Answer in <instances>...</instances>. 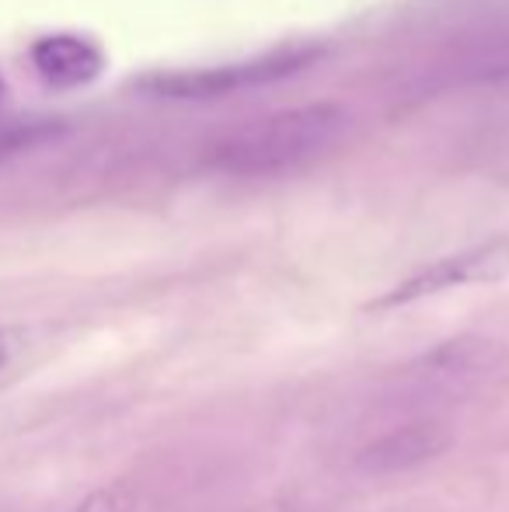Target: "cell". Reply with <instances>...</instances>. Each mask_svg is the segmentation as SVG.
Instances as JSON below:
<instances>
[{
	"instance_id": "cell-1",
	"label": "cell",
	"mask_w": 509,
	"mask_h": 512,
	"mask_svg": "<svg viewBox=\"0 0 509 512\" xmlns=\"http://www.w3.org/2000/svg\"><path fill=\"white\" fill-rule=\"evenodd\" d=\"M349 129V115L335 102H311L283 112H269L255 122L220 136L206 154V164L224 175L269 178L321 161L339 147Z\"/></svg>"
},
{
	"instance_id": "cell-2",
	"label": "cell",
	"mask_w": 509,
	"mask_h": 512,
	"mask_svg": "<svg viewBox=\"0 0 509 512\" xmlns=\"http://www.w3.org/2000/svg\"><path fill=\"white\" fill-rule=\"evenodd\" d=\"M314 60H318V49L283 46V49H269L262 56H248L241 63H224V67L157 74L147 81V91H154L157 98H168V102H213V98H227V95H238V91L297 77Z\"/></svg>"
},
{
	"instance_id": "cell-3",
	"label": "cell",
	"mask_w": 509,
	"mask_h": 512,
	"mask_svg": "<svg viewBox=\"0 0 509 512\" xmlns=\"http://www.w3.org/2000/svg\"><path fill=\"white\" fill-rule=\"evenodd\" d=\"M509 276V241H489L468 248L461 255H447L440 262L426 265V269L412 272L405 283H398L391 293H384L374 310H391L405 304H419L426 297H440L457 286H489Z\"/></svg>"
},
{
	"instance_id": "cell-4",
	"label": "cell",
	"mask_w": 509,
	"mask_h": 512,
	"mask_svg": "<svg viewBox=\"0 0 509 512\" xmlns=\"http://www.w3.org/2000/svg\"><path fill=\"white\" fill-rule=\"evenodd\" d=\"M454 443L450 429L433 418H422V422H408L398 429L384 432L381 439L367 443L356 457V467L363 474H401L415 471V467L429 464L440 453H447V446Z\"/></svg>"
},
{
	"instance_id": "cell-5",
	"label": "cell",
	"mask_w": 509,
	"mask_h": 512,
	"mask_svg": "<svg viewBox=\"0 0 509 512\" xmlns=\"http://www.w3.org/2000/svg\"><path fill=\"white\" fill-rule=\"evenodd\" d=\"M503 359L506 349L496 338L457 335V338H443L440 345L422 352L412 363V373L433 380V384H464V380H478L485 373L499 370Z\"/></svg>"
},
{
	"instance_id": "cell-6",
	"label": "cell",
	"mask_w": 509,
	"mask_h": 512,
	"mask_svg": "<svg viewBox=\"0 0 509 512\" xmlns=\"http://www.w3.org/2000/svg\"><path fill=\"white\" fill-rule=\"evenodd\" d=\"M32 67L49 88H84V84L98 81L105 70V56L95 42L81 39V35H46L32 46Z\"/></svg>"
},
{
	"instance_id": "cell-7",
	"label": "cell",
	"mask_w": 509,
	"mask_h": 512,
	"mask_svg": "<svg viewBox=\"0 0 509 512\" xmlns=\"http://www.w3.org/2000/svg\"><path fill=\"white\" fill-rule=\"evenodd\" d=\"M136 499L126 485H109V488H98L91 492L88 499L77 506V512H133Z\"/></svg>"
},
{
	"instance_id": "cell-8",
	"label": "cell",
	"mask_w": 509,
	"mask_h": 512,
	"mask_svg": "<svg viewBox=\"0 0 509 512\" xmlns=\"http://www.w3.org/2000/svg\"><path fill=\"white\" fill-rule=\"evenodd\" d=\"M7 359H11V335L0 331V370L7 366Z\"/></svg>"
},
{
	"instance_id": "cell-9",
	"label": "cell",
	"mask_w": 509,
	"mask_h": 512,
	"mask_svg": "<svg viewBox=\"0 0 509 512\" xmlns=\"http://www.w3.org/2000/svg\"><path fill=\"white\" fill-rule=\"evenodd\" d=\"M0 105H4V77H0Z\"/></svg>"
}]
</instances>
